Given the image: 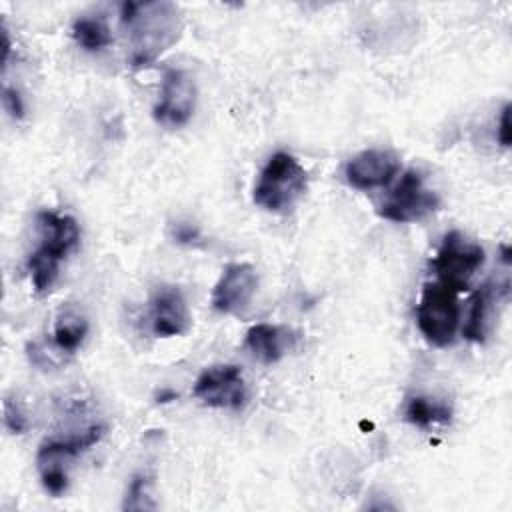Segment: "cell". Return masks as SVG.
Listing matches in <instances>:
<instances>
[{"mask_svg":"<svg viewBox=\"0 0 512 512\" xmlns=\"http://www.w3.org/2000/svg\"><path fill=\"white\" fill-rule=\"evenodd\" d=\"M484 260V248L480 244L468 240L462 232L452 230L442 238L430 268L436 276V282L452 288L458 294L470 288V282L482 268Z\"/></svg>","mask_w":512,"mask_h":512,"instance_id":"obj_5","label":"cell"},{"mask_svg":"<svg viewBox=\"0 0 512 512\" xmlns=\"http://www.w3.org/2000/svg\"><path fill=\"white\" fill-rule=\"evenodd\" d=\"M510 104H504V108L500 110V118H498V130H496V138L500 142V146L510 148L512 142V128H510Z\"/></svg>","mask_w":512,"mask_h":512,"instance_id":"obj_21","label":"cell"},{"mask_svg":"<svg viewBox=\"0 0 512 512\" xmlns=\"http://www.w3.org/2000/svg\"><path fill=\"white\" fill-rule=\"evenodd\" d=\"M404 418L406 422L418 428L444 426V424H450L452 420V408L446 402L434 400L430 396H412L406 402Z\"/></svg>","mask_w":512,"mask_h":512,"instance_id":"obj_16","label":"cell"},{"mask_svg":"<svg viewBox=\"0 0 512 512\" xmlns=\"http://www.w3.org/2000/svg\"><path fill=\"white\" fill-rule=\"evenodd\" d=\"M192 394L210 408L242 410L248 402V384L238 366L216 364L196 378Z\"/></svg>","mask_w":512,"mask_h":512,"instance_id":"obj_7","label":"cell"},{"mask_svg":"<svg viewBox=\"0 0 512 512\" xmlns=\"http://www.w3.org/2000/svg\"><path fill=\"white\" fill-rule=\"evenodd\" d=\"M2 104H4L6 112H8L12 118L20 120V118L24 116V102H22V96H20V92H18L16 88H12V86H8V84H4V88H2Z\"/></svg>","mask_w":512,"mask_h":512,"instance_id":"obj_20","label":"cell"},{"mask_svg":"<svg viewBox=\"0 0 512 512\" xmlns=\"http://www.w3.org/2000/svg\"><path fill=\"white\" fill-rule=\"evenodd\" d=\"M120 18L128 30V64L136 70L152 66L180 40L184 28L180 6L168 0L124 2Z\"/></svg>","mask_w":512,"mask_h":512,"instance_id":"obj_1","label":"cell"},{"mask_svg":"<svg viewBox=\"0 0 512 512\" xmlns=\"http://www.w3.org/2000/svg\"><path fill=\"white\" fill-rule=\"evenodd\" d=\"M440 206L438 194L424 184L418 170H406L396 188L380 206V216L390 222L408 224L426 218Z\"/></svg>","mask_w":512,"mask_h":512,"instance_id":"obj_6","label":"cell"},{"mask_svg":"<svg viewBox=\"0 0 512 512\" xmlns=\"http://www.w3.org/2000/svg\"><path fill=\"white\" fill-rule=\"evenodd\" d=\"M106 434V426L104 424H92L88 428H84L78 434H72L68 438H56V440H48L38 448L36 454V464L38 466H64V462L76 458L78 454L86 452L88 448H92L94 444H98Z\"/></svg>","mask_w":512,"mask_h":512,"instance_id":"obj_14","label":"cell"},{"mask_svg":"<svg viewBox=\"0 0 512 512\" xmlns=\"http://www.w3.org/2000/svg\"><path fill=\"white\" fill-rule=\"evenodd\" d=\"M256 288V270L246 262H232L222 270L212 290V308L220 314H240L250 306Z\"/></svg>","mask_w":512,"mask_h":512,"instance_id":"obj_10","label":"cell"},{"mask_svg":"<svg viewBox=\"0 0 512 512\" xmlns=\"http://www.w3.org/2000/svg\"><path fill=\"white\" fill-rule=\"evenodd\" d=\"M150 330L158 338L184 336L192 328V314L184 292L174 284H160L148 300Z\"/></svg>","mask_w":512,"mask_h":512,"instance_id":"obj_9","label":"cell"},{"mask_svg":"<svg viewBox=\"0 0 512 512\" xmlns=\"http://www.w3.org/2000/svg\"><path fill=\"white\" fill-rule=\"evenodd\" d=\"M398 170L400 158L396 152L384 148H368L348 160L344 166V178L356 190H372L390 184Z\"/></svg>","mask_w":512,"mask_h":512,"instance_id":"obj_11","label":"cell"},{"mask_svg":"<svg viewBox=\"0 0 512 512\" xmlns=\"http://www.w3.org/2000/svg\"><path fill=\"white\" fill-rule=\"evenodd\" d=\"M298 344V334L288 326L256 324L246 332L244 348L262 364L282 360Z\"/></svg>","mask_w":512,"mask_h":512,"instance_id":"obj_12","label":"cell"},{"mask_svg":"<svg viewBox=\"0 0 512 512\" xmlns=\"http://www.w3.org/2000/svg\"><path fill=\"white\" fill-rule=\"evenodd\" d=\"M416 326L424 340L436 348L454 344L460 326V304L452 288L426 282L416 306Z\"/></svg>","mask_w":512,"mask_h":512,"instance_id":"obj_4","label":"cell"},{"mask_svg":"<svg viewBox=\"0 0 512 512\" xmlns=\"http://www.w3.org/2000/svg\"><path fill=\"white\" fill-rule=\"evenodd\" d=\"M4 426L10 434H24V430L28 428V422L20 404L12 398L4 400Z\"/></svg>","mask_w":512,"mask_h":512,"instance_id":"obj_19","label":"cell"},{"mask_svg":"<svg viewBox=\"0 0 512 512\" xmlns=\"http://www.w3.org/2000/svg\"><path fill=\"white\" fill-rule=\"evenodd\" d=\"M88 336V320L76 306H64L54 320V344L60 352L74 354Z\"/></svg>","mask_w":512,"mask_h":512,"instance_id":"obj_15","label":"cell"},{"mask_svg":"<svg viewBox=\"0 0 512 512\" xmlns=\"http://www.w3.org/2000/svg\"><path fill=\"white\" fill-rule=\"evenodd\" d=\"M150 486H152V478L148 474H144V472L134 474L128 484L122 508L124 510H154L156 502L152 500Z\"/></svg>","mask_w":512,"mask_h":512,"instance_id":"obj_18","label":"cell"},{"mask_svg":"<svg viewBox=\"0 0 512 512\" xmlns=\"http://www.w3.org/2000/svg\"><path fill=\"white\" fill-rule=\"evenodd\" d=\"M196 98L198 90L194 80L180 68H168L162 76L160 96L154 104L152 116L166 128H180L192 118Z\"/></svg>","mask_w":512,"mask_h":512,"instance_id":"obj_8","label":"cell"},{"mask_svg":"<svg viewBox=\"0 0 512 512\" xmlns=\"http://www.w3.org/2000/svg\"><path fill=\"white\" fill-rule=\"evenodd\" d=\"M506 294H508V280H504L502 284L498 280H486L482 286H478L470 302V312L464 326V338L476 344L486 342V336L492 324L494 304L506 298Z\"/></svg>","mask_w":512,"mask_h":512,"instance_id":"obj_13","label":"cell"},{"mask_svg":"<svg viewBox=\"0 0 512 512\" xmlns=\"http://www.w3.org/2000/svg\"><path fill=\"white\" fill-rule=\"evenodd\" d=\"M308 190V174L288 152H274L260 170L252 200L266 212L286 214Z\"/></svg>","mask_w":512,"mask_h":512,"instance_id":"obj_3","label":"cell"},{"mask_svg":"<svg viewBox=\"0 0 512 512\" xmlns=\"http://www.w3.org/2000/svg\"><path fill=\"white\" fill-rule=\"evenodd\" d=\"M40 244L26 260V270L36 294H48L58 280L60 266L80 242L78 222L68 214L42 210L36 214Z\"/></svg>","mask_w":512,"mask_h":512,"instance_id":"obj_2","label":"cell"},{"mask_svg":"<svg viewBox=\"0 0 512 512\" xmlns=\"http://www.w3.org/2000/svg\"><path fill=\"white\" fill-rule=\"evenodd\" d=\"M72 38L86 52H100L112 44V32L102 16H82L72 24Z\"/></svg>","mask_w":512,"mask_h":512,"instance_id":"obj_17","label":"cell"},{"mask_svg":"<svg viewBox=\"0 0 512 512\" xmlns=\"http://www.w3.org/2000/svg\"><path fill=\"white\" fill-rule=\"evenodd\" d=\"M198 230L192 226V224H186V222H176L172 224V238L180 244H192L198 240Z\"/></svg>","mask_w":512,"mask_h":512,"instance_id":"obj_22","label":"cell"}]
</instances>
